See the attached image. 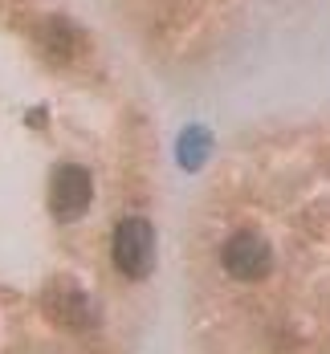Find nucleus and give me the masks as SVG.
<instances>
[{
	"mask_svg": "<svg viewBox=\"0 0 330 354\" xmlns=\"http://www.w3.org/2000/svg\"><path fill=\"white\" fill-rule=\"evenodd\" d=\"M110 257H114V269H118L127 281L151 277V269H155V228L147 224L143 216L118 220L114 241H110Z\"/></svg>",
	"mask_w": 330,
	"mask_h": 354,
	"instance_id": "f257e3e1",
	"label": "nucleus"
},
{
	"mask_svg": "<svg viewBox=\"0 0 330 354\" xmlns=\"http://www.w3.org/2000/svg\"><path fill=\"white\" fill-rule=\"evenodd\" d=\"M41 310L45 318L62 330H90L98 322V306L90 301V293L82 285L66 281V277H53V281L41 289Z\"/></svg>",
	"mask_w": 330,
	"mask_h": 354,
	"instance_id": "f03ea898",
	"label": "nucleus"
},
{
	"mask_svg": "<svg viewBox=\"0 0 330 354\" xmlns=\"http://www.w3.org/2000/svg\"><path fill=\"white\" fill-rule=\"evenodd\" d=\"M220 265L232 281H265L273 269V248L261 232H232L220 248Z\"/></svg>",
	"mask_w": 330,
	"mask_h": 354,
	"instance_id": "7ed1b4c3",
	"label": "nucleus"
},
{
	"mask_svg": "<svg viewBox=\"0 0 330 354\" xmlns=\"http://www.w3.org/2000/svg\"><path fill=\"white\" fill-rule=\"evenodd\" d=\"M90 200H94V179L86 167H77V163H62L53 179H49V208L57 220H77V216H86L90 208Z\"/></svg>",
	"mask_w": 330,
	"mask_h": 354,
	"instance_id": "20e7f679",
	"label": "nucleus"
},
{
	"mask_svg": "<svg viewBox=\"0 0 330 354\" xmlns=\"http://www.w3.org/2000/svg\"><path fill=\"white\" fill-rule=\"evenodd\" d=\"M37 45H41L53 62H70L73 53L82 49V33H77V25H70V21L49 17V21H41V29H37Z\"/></svg>",
	"mask_w": 330,
	"mask_h": 354,
	"instance_id": "39448f33",
	"label": "nucleus"
},
{
	"mask_svg": "<svg viewBox=\"0 0 330 354\" xmlns=\"http://www.w3.org/2000/svg\"><path fill=\"white\" fill-rule=\"evenodd\" d=\"M212 155V131L208 127H183V135L176 139V159L183 171H200Z\"/></svg>",
	"mask_w": 330,
	"mask_h": 354,
	"instance_id": "423d86ee",
	"label": "nucleus"
}]
</instances>
